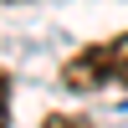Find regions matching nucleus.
<instances>
[{
    "mask_svg": "<svg viewBox=\"0 0 128 128\" xmlns=\"http://www.w3.org/2000/svg\"><path fill=\"white\" fill-rule=\"evenodd\" d=\"M62 82H67L72 92H98V87H113V72H108V56H102V41H98V46H82L77 56H67Z\"/></svg>",
    "mask_w": 128,
    "mask_h": 128,
    "instance_id": "nucleus-1",
    "label": "nucleus"
},
{
    "mask_svg": "<svg viewBox=\"0 0 128 128\" xmlns=\"http://www.w3.org/2000/svg\"><path fill=\"white\" fill-rule=\"evenodd\" d=\"M102 56H108L113 82H118V87H128V31H123V36H113V41H102Z\"/></svg>",
    "mask_w": 128,
    "mask_h": 128,
    "instance_id": "nucleus-2",
    "label": "nucleus"
},
{
    "mask_svg": "<svg viewBox=\"0 0 128 128\" xmlns=\"http://www.w3.org/2000/svg\"><path fill=\"white\" fill-rule=\"evenodd\" d=\"M41 128H87V118H82V113H46Z\"/></svg>",
    "mask_w": 128,
    "mask_h": 128,
    "instance_id": "nucleus-3",
    "label": "nucleus"
},
{
    "mask_svg": "<svg viewBox=\"0 0 128 128\" xmlns=\"http://www.w3.org/2000/svg\"><path fill=\"white\" fill-rule=\"evenodd\" d=\"M0 128H10V77L0 67Z\"/></svg>",
    "mask_w": 128,
    "mask_h": 128,
    "instance_id": "nucleus-4",
    "label": "nucleus"
}]
</instances>
